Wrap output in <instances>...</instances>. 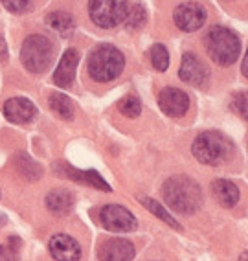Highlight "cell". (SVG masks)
Here are the masks:
<instances>
[{"label": "cell", "instance_id": "cell-1", "mask_svg": "<svg viewBox=\"0 0 248 261\" xmlns=\"http://www.w3.org/2000/svg\"><path fill=\"white\" fill-rule=\"evenodd\" d=\"M164 199L178 214H195L202 204V190L193 178L177 175L166 180L162 188Z\"/></svg>", "mask_w": 248, "mask_h": 261}, {"label": "cell", "instance_id": "cell-2", "mask_svg": "<svg viewBox=\"0 0 248 261\" xmlns=\"http://www.w3.org/2000/svg\"><path fill=\"white\" fill-rule=\"evenodd\" d=\"M191 151L199 162L217 166V164L226 162L232 156L234 144L228 136H225L219 130H206L195 138Z\"/></svg>", "mask_w": 248, "mask_h": 261}, {"label": "cell", "instance_id": "cell-3", "mask_svg": "<svg viewBox=\"0 0 248 261\" xmlns=\"http://www.w3.org/2000/svg\"><path fill=\"white\" fill-rule=\"evenodd\" d=\"M208 56L215 61L217 65H232L241 54V41L232 30L225 26H215L206 33L204 37Z\"/></svg>", "mask_w": 248, "mask_h": 261}, {"label": "cell", "instance_id": "cell-4", "mask_svg": "<svg viewBox=\"0 0 248 261\" xmlns=\"http://www.w3.org/2000/svg\"><path fill=\"white\" fill-rule=\"evenodd\" d=\"M125 57L113 44L94 48L89 56V74L96 81H113L122 74Z\"/></svg>", "mask_w": 248, "mask_h": 261}, {"label": "cell", "instance_id": "cell-5", "mask_svg": "<svg viewBox=\"0 0 248 261\" xmlns=\"http://www.w3.org/2000/svg\"><path fill=\"white\" fill-rule=\"evenodd\" d=\"M20 59L24 66L33 74H41L48 70V66L53 61V42L46 35H30L22 42V50H20Z\"/></svg>", "mask_w": 248, "mask_h": 261}, {"label": "cell", "instance_id": "cell-6", "mask_svg": "<svg viewBox=\"0 0 248 261\" xmlns=\"http://www.w3.org/2000/svg\"><path fill=\"white\" fill-rule=\"evenodd\" d=\"M129 8L131 4L123 0H94L89 4V13L96 26L114 28L127 20Z\"/></svg>", "mask_w": 248, "mask_h": 261}, {"label": "cell", "instance_id": "cell-7", "mask_svg": "<svg viewBox=\"0 0 248 261\" xmlns=\"http://www.w3.org/2000/svg\"><path fill=\"white\" fill-rule=\"evenodd\" d=\"M99 221L111 232H132L138 226V221L131 212L118 204H107L99 212Z\"/></svg>", "mask_w": 248, "mask_h": 261}, {"label": "cell", "instance_id": "cell-8", "mask_svg": "<svg viewBox=\"0 0 248 261\" xmlns=\"http://www.w3.org/2000/svg\"><path fill=\"white\" fill-rule=\"evenodd\" d=\"M173 19L182 32H197L206 22V10L199 2H182L175 8Z\"/></svg>", "mask_w": 248, "mask_h": 261}, {"label": "cell", "instance_id": "cell-9", "mask_svg": "<svg viewBox=\"0 0 248 261\" xmlns=\"http://www.w3.org/2000/svg\"><path fill=\"white\" fill-rule=\"evenodd\" d=\"M158 105L168 116L180 118L184 116L189 109V98L187 94L175 87H168L158 94Z\"/></svg>", "mask_w": 248, "mask_h": 261}, {"label": "cell", "instance_id": "cell-10", "mask_svg": "<svg viewBox=\"0 0 248 261\" xmlns=\"http://www.w3.org/2000/svg\"><path fill=\"white\" fill-rule=\"evenodd\" d=\"M98 254L101 261H132L134 245L122 238H111L101 243Z\"/></svg>", "mask_w": 248, "mask_h": 261}, {"label": "cell", "instance_id": "cell-11", "mask_svg": "<svg viewBox=\"0 0 248 261\" xmlns=\"http://www.w3.org/2000/svg\"><path fill=\"white\" fill-rule=\"evenodd\" d=\"M180 80L186 81L187 85H193V87H202V85L208 81V72L206 65L202 63L201 59L193 54H186L182 57V63H180Z\"/></svg>", "mask_w": 248, "mask_h": 261}, {"label": "cell", "instance_id": "cell-12", "mask_svg": "<svg viewBox=\"0 0 248 261\" xmlns=\"http://www.w3.org/2000/svg\"><path fill=\"white\" fill-rule=\"evenodd\" d=\"M50 254L56 261H79L81 247L70 236L57 233L50 239Z\"/></svg>", "mask_w": 248, "mask_h": 261}, {"label": "cell", "instance_id": "cell-13", "mask_svg": "<svg viewBox=\"0 0 248 261\" xmlns=\"http://www.w3.org/2000/svg\"><path fill=\"white\" fill-rule=\"evenodd\" d=\"M77 65H79V51L74 50V48H68L59 59V65H57L56 74H53V81H56L57 87L66 89L74 83Z\"/></svg>", "mask_w": 248, "mask_h": 261}, {"label": "cell", "instance_id": "cell-14", "mask_svg": "<svg viewBox=\"0 0 248 261\" xmlns=\"http://www.w3.org/2000/svg\"><path fill=\"white\" fill-rule=\"evenodd\" d=\"M35 105L26 98H11L4 103V116L13 123H28L35 118Z\"/></svg>", "mask_w": 248, "mask_h": 261}, {"label": "cell", "instance_id": "cell-15", "mask_svg": "<svg viewBox=\"0 0 248 261\" xmlns=\"http://www.w3.org/2000/svg\"><path fill=\"white\" fill-rule=\"evenodd\" d=\"M211 191L215 199L226 208H232L239 202V188L235 186L234 182L225 180V178H219L211 184Z\"/></svg>", "mask_w": 248, "mask_h": 261}, {"label": "cell", "instance_id": "cell-16", "mask_svg": "<svg viewBox=\"0 0 248 261\" xmlns=\"http://www.w3.org/2000/svg\"><path fill=\"white\" fill-rule=\"evenodd\" d=\"M72 204H74L72 193L66 190H53L52 193H48V197H46L48 210L53 212L56 215H66L72 210Z\"/></svg>", "mask_w": 248, "mask_h": 261}, {"label": "cell", "instance_id": "cell-17", "mask_svg": "<svg viewBox=\"0 0 248 261\" xmlns=\"http://www.w3.org/2000/svg\"><path fill=\"white\" fill-rule=\"evenodd\" d=\"M65 169L66 177L70 178H75L77 182H81V184H90V186L98 188V190H105V191H111V186H108L107 182L103 180V177H99L96 171H79V169H74V168H61Z\"/></svg>", "mask_w": 248, "mask_h": 261}, {"label": "cell", "instance_id": "cell-18", "mask_svg": "<svg viewBox=\"0 0 248 261\" xmlns=\"http://www.w3.org/2000/svg\"><path fill=\"white\" fill-rule=\"evenodd\" d=\"M48 24H50V28L53 30V32L61 33L63 37H70L72 32H74V17L72 15H68L66 11H53V13H50L46 17Z\"/></svg>", "mask_w": 248, "mask_h": 261}, {"label": "cell", "instance_id": "cell-19", "mask_svg": "<svg viewBox=\"0 0 248 261\" xmlns=\"http://www.w3.org/2000/svg\"><path fill=\"white\" fill-rule=\"evenodd\" d=\"M50 107L63 120H72L74 118V103L65 94H52L50 96Z\"/></svg>", "mask_w": 248, "mask_h": 261}, {"label": "cell", "instance_id": "cell-20", "mask_svg": "<svg viewBox=\"0 0 248 261\" xmlns=\"http://www.w3.org/2000/svg\"><path fill=\"white\" fill-rule=\"evenodd\" d=\"M140 202L145 206V208H149V210L153 212V215H156L158 219H162L164 223H168L169 226H173V228L180 230V224L177 223V219H173V217H171V214H169V212H166L156 201H153V199H149V197H142Z\"/></svg>", "mask_w": 248, "mask_h": 261}, {"label": "cell", "instance_id": "cell-21", "mask_svg": "<svg viewBox=\"0 0 248 261\" xmlns=\"http://www.w3.org/2000/svg\"><path fill=\"white\" fill-rule=\"evenodd\" d=\"M151 63H153V66H155L156 70H160V72L168 70L169 54L164 44H155V46L151 48Z\"/></svg>", "mask_w": 248, "mask_h": 261}, {"label": "cell", "instance_id": "cell-22", "mask_svg": "<svg viewBox=\"0 0 248 261\" xmlns=\"http://www.w3.org/2000/svg\"><path fill=\"white\" fill-rule=\"evenodd\" d=\"M118 109L123 116L127 118H136L142 112V103L136 96H125L122 101L118 103Z\"/></svg>", "mask_w": 248, "mask_h": 261}, {"label": "cell", "instance_id": "cell-23", "mask_svg": "<svg viewBox=\"0 0 248 261\" xmlns=\"http://www.w3.org/2000/svg\"><path fill=\"white\" fill-rule=\"evenodd\" d=\"M125 22H127V28L129 30L140 28L142 24L145 22V10L142 8V4H131Z\"/></svg>", "mask_w": 248, "mask_h": 261}, {"label": "cell", "instance_id": "cell-24", "mask_svg": "<svg viewBox=\"0 0 248 261\" xmlns=\"http://www.w3.org/2000/svg\"><path fill=\"white\" fill-rule=\"evenodd\" d=\"M232 109L235 114L248 121V92H237L232 99Z\"/></svg>", "mask_w": 248, "mask_h": 261}, {"label": "cell", "instance_id": "cell-25", "mask_svg": "<svg viewBox=\"0 0 248 261\" xmlns=\"http://www.w3.org/2000/svg\"><path fill=\"white\" fill-rule=\"evenodd\" d=\"M6 10L13 11V13H22V11H28L32 8V2H26V0H15V2H10V0H4Z\"/></svg>", "mask_w": 248, "mask_h": 261}, {"label": "cell", "instance_id": "cell-26", "mask_svg": "<svg viewBox=\"0 0 248 261\" xmlns=\"http://www.w3.org/2000/svg\"><path fill=\"white\" fill-rule=\"evenodd\" d=\"M0 261H19V254L10 245H0Z\"/></svg>", "mask_w": 248, "mask_h": 261}, {"label": "cell", "instance_id": "cell-27", "mask_svg": "<svg viewBox=\"0 0 248 261\" xmlns=\"http://www.w3.org/2000/svg\"><path fill=\"white\" fill-rule=\"evenodd\" d=\"M241 68H243L244 77H248V50H246V54H244V59H243V65H241Z\"/></svg>", "mask_w": 248, "mask_h": 261}, {"label": "cell", "instance_id": "cell-28", "mask_svg": "<svg viewBox=\"0 0 248 261\" xmlns=\"http://www.w3.org/2000/svg\"><path fill=\"white\" fill-rule=\"evenodd\" d=\"M2 59H6V42L4 39L0 37V61Z\"/></svg>", "mask_w": 248, "mask_h": 261}]
</instances>
